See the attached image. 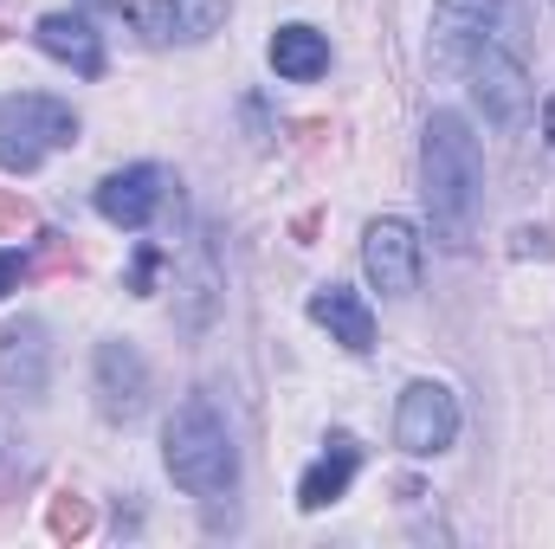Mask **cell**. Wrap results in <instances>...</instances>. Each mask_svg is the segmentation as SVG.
<instances>
[{
	"instance_id": "obj_1",
	"label": "cell",
	"mask_w": 555,
	"mask_h": 549,
	"mask_svg": "<svg viewBox=\"0 0 555 549\" xmlns=\"http://www.w3.org/2000/svg\"><path fill=\"white\" fill-rule=\"evenodd\" d=\"M426 207H433V227L446 246H465L472 240V220H478V194H485V162H478V142L472 130L452 117V111H433L426 124Z\"/></svg>"
},
{
	"instance_id": "obj_2",
	"label": "cell",
	"mask_w": 555,
	"mask_h": 549,
	"mask_svg": "<svg viewBox=\"0 0 555 549\" xmlns=\"http://www.w3.org/2000/svg\"><path fill=\"white\" fill-rule=\"evenodd\" d=\"M168 478L181 491H201V498L233 491V478H240L233 433H227V420H220V408L207 395L181 401V413L168 420Z\"/></svg>"
},
{
	"instance_id": "obj_3",
	"label": "cell",
	"mask_w": 555,
	"mask_h": 549,
	"mask_svg": "<svg viewBox=\"0 0 555 549\" xmlns=\"http://www.w3.org/2000/svg\"><path fill=\"white\" fill-rule=\"evenodd\" d=\"M72 142H78V117H72V104L39 98V91L0 98V168L26 175V168H39L52 149H72Z\"/></svg>"
},
{
	"instance_id": "obj_4",
	"label": "cell",
	"mask_w": 555,
	"mask_h": 549,
	"mask_svg": "<svg viewBox=\"0 0 555 549\" xmlns=\"http://www.w3.org/2000/svg\"><path fill=\"white\" fill-rule=\"evenodd\" d=\"M117 20H130L149 46H194L207 33H220L227 20V0H111Z\"/></svg>"
},
{
	"instance_id": "obj_5",
	"label": "cell",
	"mask_w": 555,
	"mask_h": 549,
	"mask_svg": "<svg viewBox=\"0 0 555 549\" xmlns=\"http://www.w3.org/2000/svg\"><path fill=\"white\" fill-rule=\"evenodd\" d=\"M395 439H401L414 459L446 452V446L459 439V401H452V388H439V382H414V388L401 395V413H395Z\"/></svg>"
},
{
	"instance_id": "obj_6",
	"label": "cell",
	"mask_w": 555,
	"mask_h": 549,
	"mask_svg": "<svg viewBox=\"0 0 555 549\" xmlns=\"http://www.w3.org/2000/svg\"><path fill=\"white\" fill-rule=\"evenodd\" d=\"M362 266L375 278V291L408 297L420 284V233L408 220H375V227L362 233Z\"/></svg>"
},
{
	"instance_id": "obj_7",
	"label": "cell",
	"mask_w": 555,
	"mask_h": 549,
	"mask_svg": "<svg viewBox=\"0 0 555 549\" xmlns=\"http://www.w3.org/2000/svg\"><path fill=\"white\" fill-rule=\"evenodd\" d=\"M498 7L504 0H433V65H446V72L465 65L491 39Z\"/></svg>"
},
{
	"instance_id": "obj_8",
	"label": "cell",
	"mask_w": 555,
	"mask_h": 549,
	"mask_svg": "<svg viewBox=\"0 0 555 549\" xmlns=\"http://www.w3.org/2000/svg\"><path fill=\"white\" fill-rule=\"evenodd\" d=\"M149 408V369L130 343H104L98 349V413L104 420H137Z\"/></svg>"
},
{
	"instance_id": "obj_9",
	"label": "cell",
	"mask_w": 555,
	"mask_h": 549,
	"mask_svg": "<svg viewBox=\"0 0 555 549\" xmlns=\"http://www.w3.org/2000/svg\"><path fill=\"white\" fill-rule=\"evenodd\" d=\"M162 194H168V175L155 162H137V168H124V175H111L98 188V214L111 227H149L155 207H162Z\"/></svg>"
},
{
	"instance_id": "obj_10",
	"label": "cell",
	"mask_w": 555,
	"mask_h": 549,
	"mask_svg": "<svg viewBox=\"0 0 555 549\" xmlns=\"http://www.w3.org/2000/svg\"><path fill=\"white\" fill-rule=\"evenodd\" d=\"M478 59V98H485V111L511 130V124H524V111H530V85H524V65L504 52V46H478L472 52Z\"/></svg>"
},
{
	"instance_id": "obj_11",
	"label": "cell",
	"mask_w": 555,
	"mask_h": 549,
	"mask_svg": "<svg viewBox=\"0 0 555 549\" xmlns=\"http://www.w3.org/2000/svg\"><path fill=\"white\" fill-rule=\"evenodd\" d=\"M46 362H52V343H46L39 323H13L0 336V382H7V395L39 401L46 395Z\"/></svg>"
},
{
	"instance_id": "obj_12",
	"label": "cell",
	"mask_w": 555,
	"mask_h": 549,
	"mask_svg": "<svg viewBox=\"0 0 555 549\" xmlns=\"http://www.w3.org/2000/svg\"><path fill=\"white\" fill-rule=\"evenodd\" d=\"M33 39H39V52H52V59L72 65L78 78H98V72H104V46H98L91 20H78V13H46Z\"/></svg>"
},
{
	"instance_id": "obj_13",
	"label": "cell",
	"mask_w": 555,
	"mask_h": 549,
	"mask_svg": "<svg viewBox=\"0 0 555 549\" xmlns=\"http://www.w3.org/2000/svg\"><path fill=\"white\" fill-rule=\"evenodd\" d=\"M310 317L343 343V349H356V356H369L375 349V310L356 297V291H343V284H323L317 297H310Z\"/></svg>"
},
{
	"instance_id": "obj_14",
	"label": "cell",
	"mask_w": 555,
	"mask_h": 549,
	"mask_svg": "<svg viewBox=\"0 0 555 549\" xmlns=\"http://www.w3.org/2000/svg\"><path fill=\"white\" fill-rule=\"evenodd\" d=\"M356 465H362V446H356L349 433H336V439H330V452H323V459L304 472V485H297V505H304V511H323V505H336V498L349 491Z\"/></svg>"
},
{
	"instance_id": "obj_15",
	"label": "cell",
	"mask_w": 555,
	"mask_h": 549,
	"mask_svg": "<svg viewBox=\"0 0 555 549\" xmlns=\"http://www.w3.org/2000/svg\"><path fill=\"white\" fill-rule=\"evenodd\" d=\"M272 65H278V78H317L323 65H330V39L317 33V26H278L272 33Z\"/></svg>"
},
{
	"instance_id": "obj_16",
	"label": "cell",
	"mask_w": 555,
	"mask_h": 549,
	"mask_svg": "<svg viewBox=\"0 0 555 549\" xmlns=\"http://www.w3.org/2000/svg\"><path fill=\"white\" fill-rule=\"evenodd\" d=\"M46 531H52L59 544H78V537L91 531V505H85L78 491H59V498L46 505Z\"/></svg>"
},
{
	"instance_id": "obj_17",
	"label": "cell",
	"mask_w": 555,
	"mask_h": 549,
	"mask_svg": "<svg viewBox=\"0 0 555 549\" xmlns=\"http://www.w3.org/2000/svg\"><path fill=\"white\" fill-rule=\"evenodd\" d=\"M26 227H33V201H26V194H7V188H0V233L13 240V233H26Z\"/></svg>"
},
{
	"instance_id": "obj_18",
	"label": "cell",
	"mask_w": 555,
	"mask_h": 549,
	"mask_svg": "<svg viewBox=\"0 0 555 549\" xmlns=\"http://www.w3.org/2000/svg\"><path fill=\"white\" fill-rule=\"evenodd\" d=\"M155 272H162V253H155V246H142V253H137V272H130V291H142V297H149V291H155Z\"/></svg>"
},
{
	"instance_id": "obj_19",
	"label": "cell",
	"mask_w": 555,
	"mask_h": 549,
	"mask_svg": "<svg viewBox=\"0 0 555 549\" xmlns=\"http://www.w3.org/2000/svg\"><path fill=\"white\" fill-rule=\"evenodd\" d=\"M550 253H555V246L543 240V233H530V227L517 233V259H550Z\"/></svg>"
},
{
	"instance_id": "obj_20",
	"label": "cell",
	"mask_w": 555,
	"mask_h": 549,
	"mask_svg": "<svg viewBox=\"0 0 555 549\" xmlns=\"http://www.w3.org/2000/svg\"><path fill=\"white\" fill-rule=\"evenodd\" d=\"M20 272H26V266H20V253H0V297L20 284Z\"/></svg>"
},
{
	"instance_id": "obj_21",
	"label": "cell",
	"mask_w": 555,
	"mask_h": 549,
	"mask_svg": "<svg viewBox=\"0 0 555 549\" xmlns=\"http://www.w3.org/2000/svg\"><path fill=\"white\" fill-rule=\"evenodd\" d=\"M65 266H72V246H65V240H52V246H46V272H65Z\"/></svg>"
},
{
	"instance_id": "obj_22",
	"label": "cell",
	"mask_w": 555,
	"mask_h": 549,
	"mask_svg": "<svg viewBox=\"0 0 555 549\" xmlns=\"http://www.w3.org/2000/svg\"><path fill=\"white\" fill-rule=\"evenodd\" d=\"M543 130H550V142H555V98L543 104Z\"/></svg>"
}]
</instances>
